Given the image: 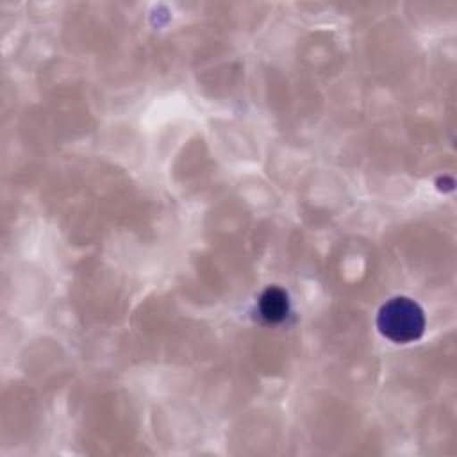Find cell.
I'll return each mask as SVG.
<instances>
[{
    "label": "cell",
    "instance_id": "obj_1",
    "mask_svg": "<svg viewBox=\"0 0 457 457\" xmlns=\"http://www.w3.org/2000/svg\"><path fill=\"white\" fill-rule=\"evenodd\" d=\"M423 325L425 320L421 309L409 298L389 300L378 314L380 332L396 343H407L420 337Z\"/></svg>",
    "mask_w": 457,
    "mask_h": 457
},
{
    "label": "cell",
    "instance_id": "obj_2",
    "mask_svg": "<svg viewBox=\"0 0 457 457\" xmlns=\"http://www.w3.org/2000/svg\"><path fill=\"white\" fill-rule=\"evenodd\" d=\"M261 312L270 321H278L287 312V296L284 291L271 287L261 298Z\"/></svg>",
    "mask_w": 457,
    "mask_h": 457
}]
</instances>
